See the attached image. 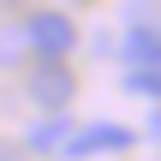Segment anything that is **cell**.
Segmentation results:
<instances>
[{
	"label": "cell",
	"mask_w": 161,
	"mask_h": 161,
	"mask_svg": "<svg viewBox=\"0 0 161 161\" xmlns=\"http://www.w3.org/2000/svg\"><path fill=\"white\" fill-rule=\"evenodd\" d=\"M119 149H131V125H78L72 137H66V161H90V155H119Z\"/></svg>",
	"instance_id": "2"
},
{
	"label": "cell",
	"mask_w": 161,
	"mask_h": 161,
	"mask_svg": "<svg viewBox=\"0 0 161 161\" xmlns=\"http://www.w3.org/2000/svg\"><path fill=\"white\" fill-rule=\"evenodd\" d=\"M66 137H72V125L54 119V125H36V131H30V149H36V155H54V149H66Z\"/></svg>",
	"instance_id": "6"
},
{
	"label": "cell",
	"mask_w": 161,
	"mask_h": 161,
	"mask_svg": "<svg viewBox=\"0 0 161 161\" xmlns=\"http://www.w3.org/2000/svg\"><path fill=\"white\" fill-rule=\"evenodd\" d=\"M30 96H36L42 108H66V102H72V72H66V60H42V66L30 72Z\"/></svg>",
	"instance_id": "3"
},
{
	"label": "cell",
	"mask_w": 161,
	"mask_h": 161,
	"mask_svg": "<svg viewBox=\"0 0 161 161\" xmlns=\"http://www.w3.org/2000/svg\"><path fill=\"white\" fill-rule=\"evenodd\" d=\"M0 161H12V149H6V143H0Z\"/></svg>",
	"instance_id": "8"
},
{
	"label": "cell",
	"mask_w": 161,
	"mask_h": 161,
	"mask_svg": "<svg viewBox=\"0 0 161 161\" xmlns=\"http://www.w3.org/2000/svg\"><path fill=\"white\" fill-rule=\"evenodd\" d=\"M119 60H125V66H161V30L131 24V30H125V42H119Z\"/></svg>",
	"instance_id": "4"
},
{
	"label": "cell",
	"mask_w": 161,
	"mask_h": 161,
	"mask_svg": "<svg viewBox=\"0 0 161 161\" xmlns=\"http://www.w3.org/2000/svg\"><path fill=\"white\" fill-rule=\"evenodd\" d=\"M30 42H24V30H0V66H18V54H24Z\"/></svg>",
	"instance_id": "7"
},
{
	"label": "cell",
	"mask_w": 161,
	"mask_h": 161,
	"mask_svg": "<svg viewBox=\"0 0 161 161\" xmlns=\"http://www.w3.org/2000/svg\"><path fill=\"white\" fill-rule=\"evenodd\" d=\"M24 42H30V54H36V60H66V54H72V42H78V30H72V18H66V12H36V18L24 24Z\"/></svg>",
	"instance_id": "1"
},
{
	"label": "cell",
	"mask_w": 161,
	"mask_h": 161,
	"mask_svg": "<svg viewBox=\"0 0 161 161\" xmlns=\"http://www.w3.org/2000/svg\"><path fill=\"white\" fill-rule=\"evenodd\" d=\"M125 90H131V96L161 102V66H125Z\"/></svg>",
	"instance_id": "5"
}]
</instances>
